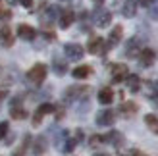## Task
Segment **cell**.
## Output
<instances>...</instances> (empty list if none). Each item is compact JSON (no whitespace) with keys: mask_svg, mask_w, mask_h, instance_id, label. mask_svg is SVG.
<instances>
[{"mask_svg":"<svg viewBox=\"0 0 158 156\" xmlns=\"http://www.w3.org/2000/svg\"><path fill=\"white\" fill-rule=\"evenodd\" d=\"M12 118H14V120H25V118H27L25 108H21V106H12Z\"/></svg>","mask_w":158,"mask_h":156,"instance_id":"22","label":"cell"},{"mask_svg":"<svg viewBox=\"0 0 158 156\" xmlns=\"http://www.w3.org/2000/svg\"><path fill=\"white\" fill-rule=\"evenodd\" d=\"M137 110H139V106L135 102H123L120 106V114L125 116V118H131L133 114H137Z\"/></svg>","mask_w":158,"mask_h":156,"instance_id":"16","label":"cell"},{"mask_svg":"<svg viewBox=\"0 0 158 156\" xmlns=\"http://www.w3.org/2000/svg\"><path fill=\"white\" fill-rule=\"evenodd\" d=\"M116 121V112L114 110H102L97 116V123L98 125H112Z\"/></svg>","mask_w":158,"mask_h":156,"instance_id":"7","label":"cell"},{"mask_svg":"<svg viewBox=\"0 0 158 156\" xmlns=\"http://www.w3.org/2000/svg\"><path fill=\"white\" fill-rule=\"evenodd\" d=\"M139 41L137 39H131V41L127 43V48H125V56L127 58H135V56H139Z\"/></svg>","mask_w":158,"mask_h":156,"instance_id":"17","label":"cell"},{"mask_svg":"<svg viewBox=\"0 0 158 156\" xmlns=\"http://www.w3.org/2000/svg\"><path fill=\"white\" fill-rule=\"evenodd\" d=\"M152 100H154V104H158V95H154V96H152Z\"/></svg>","mask_w":158,"mask_h":156,"instance_id":"34","label":"cell"},{"mask_svg":"<svg viewBox=\"0 0 158 156\" xmlns=\"http://www.w3.org/2000/svg\"><path fill=\"white\" fill-rule=\"evenodd\" d=\"M44 150H46V139L41 135V137H37L35 143H33V154L41 156V154H44Z\"/></svg>","mask_w":158,"mask_h":156,"instance_id":"19","label":"cell"},{"mask_svg":"<svg viewBox=\"0 0 158 156\" xmlns=\"http://www.w3.org/2000/svg\"><path fill=\"white\" fill-rule=\"evenodd\" d=\"M87 50H89L91 54H102L108 48H106V43H104V39H102V37H93L91 41H89V44H87Z\"/></svg>","mask_w":158,"mask_h":156,"instance_id":"4","label":"cell"},{"mask_svg":"<svg viewBox=\"0 0 158 156\" xmlns=\"http://www.w3.org/2000/svg\"><path fill=\"white\" fill-rule=\"evenodd\" d=\"M73 19H75V14H73L72 10H64V12L60 14L58 23H60V27H62V29H68V27L73 23Z\"/></svg>","mask_w":158,"mask_h":156,"instance_id":"12","label":"cell"},{"mask_svg":"<svg viewBox=\"0 0 158 156\" xmlns=\"http://www.w3.org/2000/svg\"><path fill=\"white\" fill-rule=\"evenodd\" d=\"M23 4V8H33V0H19Z\"/></svg>","mask_w":158,"mask_h":156,"instance_id":"29","label":"cell"},{"mask_svg":"<svg viewBox=\"0 0 158 156\" xmlns=\"http://www.w3.org/2000/svg\"><path fill=\"white\" fill-rule=\"evenodd\" d=\"M137 2H139L141 6H151V4L154 2V0H137Z\"/></svg>","mask_w":158,"mask_h":156,"instance_id":"30","label":"cell"},{"mask_svg":"<svg viewBox=\"0 0 158 156\" xmlns=\"http://www.w3.org/2000/svg\"><path fill=\"white\" fill-rule=\"evenodd\" d=\"M145 123H147V127L151 129L152 133L158 135V116H154V114H147V116H145Z\"/></svg>","mask_w":158,"mask_h":156,"instance_id":"20","label":"cell"},{"mask_svg":"<svg viewBox=\"0 0 158 156\" xmlns=\"http://www.w3.org/2000/svg\"><path fill=\"white\" fill-rule=\"evenodd\" d=\"M91 73H93V69L89 66H77L73 72H72V75L75 77V79H87Z\"/></svg>","mask_w":158,"mask_h":156,"instance_id":"18","label":"cell"},{"mask_svg":"<svg viewBox=\"0 0 158 156\" xmlns=\"http://www.w3.org/2000/svg\"><path fill=\"white\" fill-rule=\"evenodd\" d=\"M129 156H147V154H143V152H139V150H131V154Z\"/></svg>","mask_w":158,"mask_h":156,"instance_id":"32","label":"cell"},{"mask_svg":"<svg viewBox=\"0 0 158 156\" xmlns=\"http://www.w3.org/2000/svg\"><path fill=\"white\" fill-rule=\"evenodd\" d=\"M122 14L125 18H133L137 14V0H125L123 8H122Z\"/></svg>","mask_w":158,"mask_h":156,"instance_id":"15","label":"cell"},{"mask_svg":"<svg viewBox=\"0 0 158 156\" xmlns=\"http://www.w3.org/2000/svg\"><path fill=\"white\" fill-rule=\"evenodd\" d=\"M122 35H123V29H122V25H116L114 29H112V33H110V37H108V43H106V48H114V46L122 41Z\"/></svg>","mask_w":158,"mask_h":156,"instance_id":"10","label":"cell"},{"mask_svg":"<svg viewBox=\"0 0 158 156\" xmlns=\"http://www.w3.org/2000/svg\"><path fill=\"white\" fill-rule=\"evenodd\" d=\"M154 58H156V54L151 48H143V50L139 52V62H141V66H145V68L152 66L154 64Z\"/></svg>","mask_w":158,"mask_h":156,"instance_id":"8","label":"cell"},{"mask_svg":"<svg viewBox=\"0 0 158 156\" xmlns=\"http://www.w3.org/2000/svg\"><path fill=\"white\" fill-rule=\"evenodd\" d=\"M18 35H19V39H23V41H33V39L37 37V31L31 27V25L21 23V25L18 27Z\"/></svg>","mask_w":158,"mask_h":156,"instance_id":"11","label":"cell"},{"mask_svg":"<svg viewBox=\"0 0 158 156\" xmlns=\"http://www.w3.org/2000/svg\"><path fill=\"white\" fill-rule=\"evenodd\" d=\"M112 100H114V91L110 87H104L98 91V102L100 104H112Z\"/></svg>","mask_w":158,"mask_h":156,"instance_id":"14","label":"cell"},{"mask_svg":"<svg viewBox=\"0 0 158 156\" xmlns=\"http://www.w3.org/2000/svg\"><path fill=\"white\" fill-rule=\"evenodd\" d=\"M110 21H112V14L106 12V10H98L94 14V23H97L98 27H108Z\"/></svg>","mask_w":158,"mask_h":156,"instance_id":"9","label":"cell"},{"mask_svg":"<svg viewBox=\"0 0 158 156\" xmlns=\"http://www.w3.org/2000/svg\"><path fill=\"white\" fill-rule=\"evenodd\" d=\"M66 69H68V66H66V62L64 60H54V72H56L58 75H64L66 73Z\"/></svg>","mask_w":158,"mask_h":156,"instance_id":"23","label":"cell"},{"mask_svg":"<svg viewBox=\"0 0 158 156\" xmlns=\"http://www.w3.org/2000/svg\"><path fill=\"white\" fill-rule=\"evenodd\" d=\"M64 52H66V56H68L69 60H81L83 54H85L83 46H81V44H75V43H68V44L64 46Z\"/></svg>","mask_w":158,"mask_h":156,"instance_id":"2","label":"cell"},{"mask_svg":"<svg viewBox=\"0 0 158 156\" xmlns=\"http://www.w3.org/2000/svg\"><path fill=\"white\" fill-rule=\"evenodd\" d=\"M0 41H2L4 46H12L14 44V35H12V29L8 25L0 27Z\"/></svg>","mask_w":158,"mask_h":156,"instance_id":"13","label":"cell"},{"mask_svg":"<svg viewBox=\"0 0 158 156\" xmlns=\"http://www.w3.org/2000/svg\"><path fill=\"white\" fill-rule=\"evenodd\" d=\"M44 77H46V66H44V64H35V66L27 72V79H29L31 83H35V85L43 83Z\"/></svg>","mask_w":158,"mask_h":156,"instance_id":"1","label":"cell"},{"mask_svg":"<svg viewBox=\"0 0 158 156\" xmlns=\"http://www.w3.org/2000/svg\"><path fill=\"white\" fill-rule=\"evenodd\" d=\"M54 110H56V106H54V104H41V106L35 110V114H33V125L37 127L39 123L43 121L44 116H46V114H52Z\"/></svg>","mask_w":158,"mask_h":156,"instance_id":"3","label":"cell"},{"mask_svg":"<svg viewBox=\"0 0 158 156\" xmlns=\"http://www.w3.org/2000/svg\"><path fill=\"white\" fill-rule=\"evenodd\" d=\"M104 141H108V143H114V145H120V143L123 141V139H122V135L118 133V131H112L110 135H106V137H104Z\"/></svg>","mask_w":158,"mask_h":156,"instance_id":"24","label":"cell"},{"mask_svg":"<svg viewBox=\"0 0 158 156\" xmlns=\"http://www.w3.org/2000/svg\"><path fill=\"white\" fill-rule=\"evenodd\" d=\"M8 121H0V139L2 137H6V133H8Z\"/></svg>","mask_w":158,"mask_h":156,"instance_id":"27","label":"cell"},{"mask_svg":"<svg viewBox=\"0 0 158 156\" xmlns=\"http://www.w3.org/2000/svg\"><path fill=\"white\" fill-rule=\"evenodd\" d=\"M125 79H127V87H129L131 92H137V91H139V87H141V79H139L137 75H127Z\"/></svg>","mask_w":158,"mask_h":156,"instance_id":"21","label":"cell"},{"mask_svg":"<svg viewBox=\"0 0 158 156\" xmlns=\"http://www.w3.org/2000/svg\"><path fill=\"white\" fill-rule=\"evenodd\" d=\"M10 18H12V12L8 10V8L0 6V19H10Z\"/></svg>","mask_w":158,"mask_h":156,"instance_id":"26","label":"cell"},{"mask_svg":"<svg viewBox=\"0 0 158 156\" xmlns=\"http://www.w3.org/2000/svg\"><path fill=\"white\" fill-rule=\"evenodd\" d=\"M87 89L85 85H75V87H69L68 91H66V95H64V98L66 100H77V98H81V96H85L87 95Z\"/></svg>","mask_w":158,"mask_h":156,"instance_id":"5","label":"cell"},{"mask_svg":"<svg viewBox=\"0 0 158 156\" xmlns=\"http://www.w3.org/2000/svg\"><path fill=\"white\" fill-rule=\"evenodd\" d=\"M100 143H104V137H100V135H93V137H91V145H93V146H97V145H100Z\"/></svg>","mask_w":158,"mask_h":156,"instance_id":"28","label":"cell"},{"mask_svg":"<svg viewBox=\"0 0 158 156\" xmlns=\"http://www.w3.org/2000/svg\"><path fill=\"white\" fill-rule=\"evenodd\" d=\"M6 98V91H0V100H4Z\"/></svg>","mask_w":158,"mask_h":156,"instance_id":"33","label":"cell"},{"mask_svg":"<svg viewBox=\"0 0 158 156\" xmlns=\"http://www.w3.org/2000/svg\"><path fill=\"white\" fill-rule=\"evenodd\" d=\"M127 75H129V72H127V66L125 64H114L112 66V81L114 83L123 81Z\"/></svg>","mask_w":158,"mask_h":156,"instance_id":"6","label":"cell"},{"mask_svg":"<svg viewBox=\"0 0 158 156\" xmlns=\"http://www.w3.org/2000/svg\"><path fill=\"white\" fill-rule=\"evenodd\" d=\"M14 156H25V149H19V150H15Z\"/></svg>","mask_w":158,"mask_h":156,"instance_id":"31","label":"cell"},{"mask_svg":"<svg viewBox=\"0 0 158 156\" xmlns=\"http://www.w3.org/2000/svg\"><path fill=\"white\" fill-rule=\"evenodd\" d=\"M75 145H77V141H75L73 137H72V139H68V141H66V145L62 146V152H72V150L75 149Z\"/></svg>","mask_w":158,"mask_h":156,"instance_id":"25","label":"cell"}]
</instances>
